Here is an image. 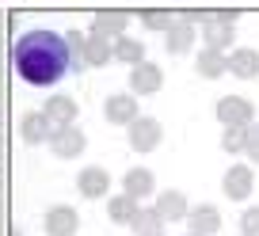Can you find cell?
I'll list each match as a JSON object with an SVG mask.
<instances>
[{
    "instance_id": "1",
    "label": "cell",
    "mask_w": 259,
    "mask_h": 236,
    "mask_svg": "<svg viewBox=\"0 0 259 236\" xmlns=\"http://www.w3.org/2000/svg\"><path fill=\"white\" fill-rule=\"evenodd\" d=\"M12 61H16V73L27 84L46 88L73 69V50L57 31H27L12 46Z\"/></svg>"
}]
</instances>
